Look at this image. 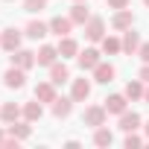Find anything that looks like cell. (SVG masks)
I'll return each mask as SVG.
<instances>
[{
	"instance_id": "cell-25",
	"label": "cell",
	"mask_w": 149,
	"mask_h": 149,
	"mask_svg": "<svg viewBox=\"0 0 149 149\" xmlns=\"http://www.w3.org/2000/svg\"><path fill=\"white\" fill-rule=\"evenodd\" d=\"M126 97H129V100H140V97H143V85H140V82H129V85H126Z\"/></svg>"
},
{
	"instance_id": "cell-24",
	"label": "cell",
	"mask_w": 149,
	"mask_h": 149,
	"mask_svg": "<svg viewBox=\"0 0 149 149\" xmlns=\"http://www.w3.org/2000/svg\"><path fill=\"white\" fill-rule=\"evenodd\" d=\"M111 140H114V137H111V132L100 126V129H97V134H94V143H97V146H111Z\"/></svg>"
},
{
	"instance_id": "cell-29",
	"label": "cell",
	"mask_w": 149,
	"mask_h": 149,
	"mask_svg": "<svg viewBox=\"0 0 149 149\" xmlns=\"http://www.w3.org/2000/svg\"><path fill=\"white\" fill-rule=\"evenodd\" d=\"M108 6H111V9H126L129 0H108Z\"/></svg>"
},
{
	"instance_id": "cell-16",
	"label": "cell",
	"mask_w": 149,
	"mask_h": 149,
	"mask_svg": "<svg viewBox=\"0 0 149 149\" xmlns=\"http://www.w3.org/2000/svg\"><path fill=\"white\" fill-rule=\"evenodd\" d=\"M56 56H58V50H56V47H41V53L35 56V61H38V64H44V67H50V64L56 61Z\"/></svg>"
},
{
	"instance_id": "cell-6",
	"label": "cell",
	"mask_w": 149,
	"mask_h": 149,
	"mask_svg": "<svg viewBox=\"0 0 149 149\" xmlns=\"http://www.w3.org/2000/svg\"><path fill=\"white\" fill-rule=\"evenodd\" d=\"M0 44H3V50L15 53V50L21 47V32H18V29H6V32H3V38H0Z\"/></svg>"
},
{
	"instance_id": "cell-14",
	"label": "cell",
	"mask_w": 149,
	"mask_h": 149,
	"mask_svg": "<svg viewBox=\"0 0 149 149\" xmlns=\"http://www.w3.org/2000/svg\"><path fill=\"white\" fill-rule=\"evenodd\" d=\"M105 111H111V114H123V111H126V97H120V94L108 97V100H105Z\"/></svg>"
},
{
	"instance_id": "cell-23",
	"label": "cell",
	"mask_w": 149,
	"mask_h": 149,
	"mask_svg": "<svg viewBox=\"0 0 149 149\" xmlns=\"http://www.w3.org/2000/svg\"><path fill=\"white\" fill-rule=\"evenodd\" d=\"M76 41L73 38H61V44H58V56H76Z\"/></svg>"
},
{
	"instance_id": "cell-15",
	"label": "cell",
	"mask_w": 149,
	"mask_h": 149,
	"mask_svg": "<svg viewBox=\"0 0 149 149\" xmlns=\"http://www.w3.org/2000/svg\"><path fill=\"white\" fill-rule=\"evenodd\" d=\"M47 29H50V26H47V24H41V21H29V24H26V35H29V38H35V41H38V38H44V35H47Z\"/></svg>"
},
{
	"instance_id": "cell-1",
	"label": "cell",
	"mask_w": 149,
	"mask_h": 149,
	"mask_svg": "<svg viewBox=\"0 0 149 149\" xmlns=\"http://www.w3.org/2000/svg\"><path fill=\"white\" fill-rule=\"evenodd\" d=\"M105 105H91V108H85V114H82V120L88 123V126H94V129H100L102 123H105Z\"/></svg>"
},
{
	"instance_id": "cell-31",
	"label": "cell",
	"mask_w": 149,
	"mask_h": 149,
	"mask_svg": "<svg viewBox=\"0 0 149 149\" xmlns=\"http://www.w3.org/2000/svg\"><path fill=\"white\" fill-rule=\"evenodd\" d=\"M140 79H143V82H149V61H146V67L140 70Z\"/></svg>"
},
{
	"instance_id": "cell-12",
	"label": "cell",
	"mask_w": 149,
	"mask_h": 149,
	"mask_svg": "<svg viewBox=\"0 0 149 149\" xmlns=\"http://www.w3.org/2000/svg\"><path fill=\"white\" fill-rule=\"evenodd\" d=\"M94 76H97L100 85H108V82L114 79V67H111V64H97V67H94Z\"/></svg>"
},
{
	"instance_id": "cell-27",
	"label": "cell",
	"mask_w": 149,
	"mask_h": 149,
	"mask_svg": "<svg viewBox=\"0 0 149 149\" xmlns=\"http://www.w3.org/2000/svg\"><path fill=\"white\" fill-rule=\"evenodd\" d=\"M47 6V0H24V9L26 12H41Z\"/></svg>"
},
{
	"instance_id": "cell-34",
	"label": "cell",
	"mask_w": 149,
	"mask_h": 149,
	"mask_svg": "<svg viewBox=\"0 0 149 149\" xmlns=\"http://www.w3.org/2000/svg\"><path fill=\"white\" fill-rule=\"evenodd\" d=\"M146 134H149V123H146Z\"/></svg>"
},
{
	"instance_id": "cell-17",
	"label": "cell",
	"mask_w": 149,
	"mask_h": 149,
	"mask_svg": "<svg viewBox=\"0 0 149 149\" xmlns=\"http://www.w3.org/2000/svg\"><path fill=\"white\" fill-rule=\"evenodd\" d=\"M70 21H73V24H88V21H91V12H88L82 3H76V6L70 9Z\"/></svg>"
},
{
	"instance_id": "cell-4",
	"label": "cell",
	"mask_w": 149,
	"mask_h": 149,
	"mask_svg": "<svg viewBox=\"0 0 149 149\" xmlns=\"http://www.w3.org/2000/svg\"><path fill=\"white\" fill-rule=\"evenodd\" d=\"M102 32H105V21H102V18H91L88 26H85V35H88L91 41H100Z\"/></svg>"
},
{
	"instance_id": "cell-20",
	"label": "cell",
	"mask_w": 149,
	"mask_h": 149,
	"mask_svg": "<svg viewBox=\"0 0 149 149\" xmlns=\"http://www.w3.org/2000/svg\"><path fill=\"white\" fill-rule=\"evenodd\" d=\"M24 114H26V120H29V123H35V120H41V114H44V108H41V102H26V108H24Z\"/></svg>"
},
{
	"instance_id": "cell-32",
	"label": "cell",
	"mask_w": 149,
	"mask_h": 149,
	"mask_svg": "<svg viewBox=\"0 0 149 149\" xmlns=\"http://www.w3.org/2000/svg\"><path fill=\"white\" fill-rule=\"evenodd\" d=\"M143 100H146V102H149V88H146V91H143Z\"/></svg>"
},
{
	"instance_id": "cell-19",
	"label": "cell",
	"mask_w": 149,
	"mask_h": 149,
	"mask_svg": "<svg viewBox=\"0 0 149 149\" xmlns=\"http://www.w3.org/2000/svg\"><path fill=\"white\" fill-rule=\"evenodd\" d=\"M137 47H140V38H137V32L129 29V32L123 35V50H126V53H134Z\"/></svg>"
},
{
	"instance_id": "cell-21",
	"label": "cell",
	"mask_w": 149,
	"mask_h": 149,
	"mask_svg": "<svg viewBox=\"0 0 149 149\" xmlns=\"http://www.w3.org/2000/svg\"><path fill=\"white\" fill-rule=\"evenodd\" d=\"M70 108H73L70 100H53V114H56V117H67Z\"/></svg>"
},
{
	"instance_id": "cell-18",
	"label": "cell",
	"mask_w": 149,
	"mask_h": 149,
	"mask_svg": "<svg viewBox=\"0 0 149 149\" xmlns=\"http://www.w3.org/2000/svg\"><path fill=\"white\" fill-rule=\"evenodd\" d=\"M18 114H21V108H18L15 102H6L3 108H0V117H3L6 123H15V120H18Z\"/></svg>"
},
{
	"instance_id": "cell-10",
	"label": "cell",
	"mask_w": 149,
	"mask_h": 149,
	"mask_svg": "<svg viewBox=\"0 0 149 149\" xmlns=\"http://www.w3.org/2000/svg\"><path fill=\"white\" fill-rule=\"evenodd\" d=\"M67 76H70V70L64 67V64H50V82L53 85H61V82H67Z\"/></svg>"
},
{
	"instance_id": "cell-22",
	"label": "cell",
	"mask_w": 149,
	"mask_h": 149,
	"mask_svg": "<svg viewBox=\"0 0 149 149\" xmlns=\"http://www.w3.org/2000/svg\"><path fill=\"white\" fill-rule=\"evenodd\" d=\"M9 134L18 137V140H24V137H29V126L26 123H9Z\"/></svg>"
},
{
	"instance_id": "cell-26",
	"label": "cell",
	"mask_w": 149,
	"mask_h": 149,
	"mask_svg": "<svg viewBox=\"0 0 149 149\" xmlns=\"http://www.w3.org/2000/svg\"><path fill=\"white\" fill-rule=\"evenodd\" d=\"M102 50H105V53H120L123 44H120L117 38H102Z\"/></svg>"
},
{
	"instance_id": "cell-11",
	"label": "cell",
	"mask_w": 149,
	"mask_h": 149,
	"mask_svg": "<svg viewBox=\"0 0 149 149\" xmlns=\"http://www.w3.org/2000/svg\"><path fill=\"white\" fill-rule=\"evenodd\" d=\"M137 126H140V117H137L134 111H123V114H120V129H123V132H134Z\"/></svg>"
},
{
	"instance_id": "cell-28",
	"label": "cell",
	"mask_w": 149,
	"mask_h": 149,
	"mask_svg": "<svg viewBox=\"0 0 149 149\" xmlns=\"http://www.w3.org/2000/svg\"><path fill=\"white\" fill-rule=\"evenodd\" d=\"M126 146H129V149H132V146H140V137L129 132V137H126Z\"/></svg>"
},
{
	"instance_id": "cell-30",
	"label": "cell",
	"mask_w": 149,
	"mask_h": 149,
	"mask_svg": "<svg viewBox=\"0 0 149 149\" xmlns=\"http://www.w3.org/2000/svg\"><path fill=\"white\" fill-rule=\"evenodd\" d=\"M140 58H143V61H149V44H143V47H140Z\"/></svg>"
},
{
	"instance_id": "cell-33",
	"label": "cell",
	"mask_w": 149,
	"mask_h": 149,
	"mask_svg": "<svg viewBox=\"0 0 149 149\" xmlns=\"http://www.w3.org/2000/svg\"><path fill=\"white\" fill-rule=\"evenodd\" d=\"M3 140H6V137H3V132H0V146H3Z\"/></svg>"
},
{
	"instance_id": "cell-35",
	"label": "cell",
	"mask_w": 149,
	"mask_h": 149,
	"mask_svg": "<svg viewBox=\"0 0 149 149\" xmlns=\"http://www.w3.org/2000/svg\"><path fill=\"white\" fill-rule=\"evenodd\" d=\"M143 3H146V6H149V0H143Z\"/></svg>"
},
{
	"instance_id": "cell-3",
	"label": "cell",
	"mask_w": 149,
	"mask_h": 149,
	"mask_svg": "<svg viewBox=\"0 0 149 149\" xmlns=\"http://www.w3.org/2000/svg\"><path fill=\"white\" fill-rule=\"evenodd\" d=\"M132 24H134V15H132L129 9H120V12L111 18V26H114V29H132Z\"/></svg>"
},
{
	"instance_id": "cell-7",
	"label": "cell",
	"mask_w": 149,
	"mask_h": 149,
	"mask_svg": "<svg viewBox=\"0 0 149 149\" xmlns=\"http://www.w3.org/2000/svg\"><path fill=\"white\" fill-rule=\"evenodd\" d=\"M35 100H38V102H53V100H56V88H53V82H41V85H35Z\"/></svg>"
},
{
	"instance_id": "cell-8",
	"label": "cell",
	"mask_w": 149,
	"mask_h": 149,
	"mask_svg": "<svg viewBox=\"0 0 149 149\" xmlns=\"http://www.w3.org/2000/svg\"><path fill=\"white\" fill-rule=\"evenodd\" d=\"M3 79H6V88H24V70L12 64V67L6 70V76H3Z\"/></svg>"
},
{
	"instance_id": "cell-2",
	"label": "cell",
	"mask_w": 149,
	"mask_h": 149,
	"mask_svg": "<svg viewBox=\"0 0 149 149\" xmlns=\"http://www.w3.org/2000/svg\"><path fill=\"white\" fill-rule=\"evenodd\" d=\"M12 64L21 67V70H29V67L35 64V53H29V50H15V53H12Z\"/></svg>"
},
{
	"instance_id": "cell-13",
	"label": "cell",
	"mask_w": 149,
	"mask_h": 149,
	"mask_svg": "<svg viewBox=\"0 0 149 149\" xmlns=\"http://www.w3.org/2000/svg\"><path fill=\"white\" fill-rule=\"evenodd\" d=\"M70 26H73V21H70V18H53V21H50V29H53L58 38H61V35H67V32H70Z\"/></svg>"
},
{
	"instance_id": "cell-5",
	"label": "cell",
	"mask_w": 149,
	"mask_h": 149,
	"mask_svg": "<svg viewBox=\"0 0 149 149\" xmlns=\"http://www.w3.org/2000/svg\"><path fill=\"white\" fill-rule=\"evenodd\" d=\"M91 97V82L88 79H76L73 82V102H85Z\"/></svg>"
},
{
	"instance_id": "cell-9",
	"label": "cell",
	"mask_w": 149,
	"mask_h": 149,
	"mask_svg": "<svg viewBox=\"0 0 149 149\" xmlns=\"http://www.w3.org/2000/svg\"><path fill=\"white\" fill-rule=\"evenodd\" d=\"M100 64V53L97 50H85V53H79V67L82 70H94Z\"/></svg>"
}]
</instances>
